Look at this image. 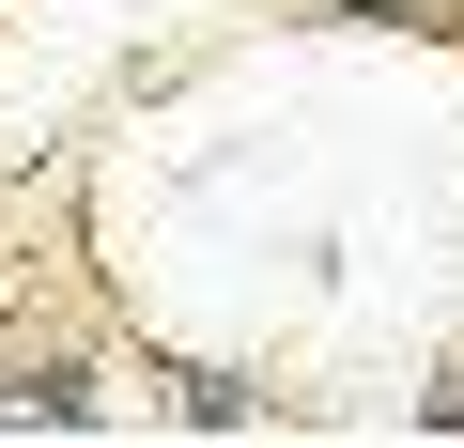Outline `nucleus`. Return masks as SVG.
<instances>
[{"instance_id": "nucleus-1", "label": "nucleus", "mask_w": 464, "mask_h": 448, "mask_svg": "<svg viewBox=\"0 0 464 448\" xmlns=\"http://www.w3.org/2000/svg\"><path fill=\"white\" fill-rule=\"evenodd\" d=\"M0 433H109V371H93L78 340L0 356Z\"/></svg>"}, {"instance_id": "nucleus-2", "label": "nucleus", "mask_w": 464, "mask_h": 448, "mask_svg": "<svg viewBox=\"0 0 464 448\" xmlns=\"http://www.w3.org/2000/svg\"><path fill=\"white\" fill-rule=\"evenodd\" d=\"M170 417H186V433H264V417H279V386H264V371L186 356V371H170Z\"/></svg>"}, {"instance_id": "nucleus-3", "label": "nucleus", "mask_w": 464, "mask_h": 448, "mask_svg": "<svg viewBox=\"0 0 464 448\" xmlns=\"http://www.w3.org/2000/svg\"><path fill=\"white\" fill-rule=\"evenodd\" d=\"M325 16H341V32H464L449 0H325Z\"/></svg>"}, {"instance_id": "nucleus-4", "label": "nucleus", "mask_w": 464, "mask_h": 448, "mask_svg": "<svg viewBox=\"0 0 464 448\" xmlns=\"http://www.w3.org/2000/svg\"><path fill=\"white\" fill-rule=\"evenodd\" d=\"M418 433H464V371H433V386H418Z\"/></svg>"}]
</instances>
